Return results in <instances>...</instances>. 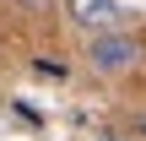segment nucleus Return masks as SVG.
Here are the masks:
<instances>
[{
  "mask_svg": "<svg viewBox=\"0 0 146 141\" xmlns=\"http://www.w3.org/2000/svg\"><path fill=\"white\" fill-rule=\"evenodd\" d=\"M87 65H92V71H103V76L135 71V65H141V38H135V33H125V27L92 33V38H87Z\"/></svg>",
  "mask_w": 146,
  "mask_h": 141,
  "instance_id": "nucleus-1",
  "label": "nucleus"
},
{
  "mask_svg": "<svg viewBox=\"0 0 146 141\" xmlns=\"http://www.w3.org/2000/svg\"><path fill=\"white\" fill-rule=\"evenodd\" d=\"M60 5H65V22L81 27V33L125 27V5H119V0H60Z\"/></svg>",
  "mask_w": 146,
  "mask_h": 141,
  "instance_id": "nucleus-2",
  "label": "nucleus"
},
{
  "mask_svg": "<svg viewBox=\"0 0 146 141\" xmlns=\"http://www.w3.org/2000/svg\"><path fill=\"white\" fill-rule=\"evenodd\" d=\"M11 5H22V11H33V16H43V11H49L54 0H11Z\"/></svg>",
  "mask_w": 146,
  "mask_h": 141,
  "instance_id": "nucleus-3",
  "label": "nucleus"
},
{
  "mask_svg": "<svg viewBox=\"0 0 146 141\" xmlns=\"http://www.w3.org/2000/svg\"><path fill=\"white\" fill-rule=\"evenodd\" d=\"M98 141H141V136H98Z\"/></svg>",
  "mask_w": 146,
  "mask_h": 141,
  "instance_id": "nucleus-4",
  "label": "nucleus"
}]
</instances>
